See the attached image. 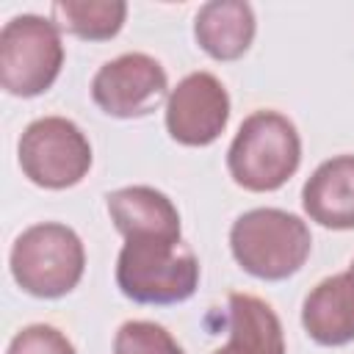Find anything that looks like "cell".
Listing matches in <instances>:
<instances>
[{
    "label": "cell",
    "instance_id": "obj_1",
    "mask_svg": "<svg viewBox=\"0 0 354 354\" xmlns=\"http://www.w3.org/2000/svg\"><path fill=\"white\" fill-rule=\"evenodd\" d=\"M116 285L136 304H180L199 285V260L183 238H124L116 257Z\"/></svg>",
    "mask_w": 354,
    "mask_h": 354
},
{
    "label": "cell",
    "instance_id": "obj_2",
    "mask_svg": "<svg viewBox=\"0 0 354 354\" xmlns=\"http://www.w3.org/2000/svg\"><path fill=\"white\" fill-rule=\"evenodd\" d=\"M301 163V138L296 124L279 111L249 113L230 149L227 169L235 185L243 191L266 194L282 188Z\"/></svg>",
    "mask_w": 354,
    "mask_h": 354
},
{
    "label": "cell",
    "instance_id": "obj_3",
    "mask_svg": "<svg viewBox=\"0 0 354 354\" xmlns=\"http://www.w3.org/2000/svg\"><path fill=\"white\" fill-rule=\"evenodd\" d=\"M310 227L288 210L254 207L241 213L230 227V252L235 263L266 282L293 277L310 257Z\"/></svg>",
    "mask_w": 354,
    "mask_h": 354
},
{
    "label": "cell",
    "instance_id": "obj_4",
    "mask_svg": "<svg viewBox=\"0 0 354 354\" xmlns=\"http://www.w3.org/2000/svg\"><path fill=\"white\" fill-rule=\"evenodd\" d=\"M14 282L36 299H61L77 288L86 271L80 235L58 221L22 230L8 254Z\"/></svg>",
    "mask_w": 354,
    "mask_h": 354
},
{
    "label": "cell",
    "instance_id": "obj_5",
    "mask_svg": "<svg viewBox=\"0 0 354 354\" xmlns=\"http://www.w3.org/2000/svg\"><path fill=\"white\" fill-rule=\"evenodd\" d=\"M61 28L39 14H17L0 30V86L11 97H39L61 75Z\"/></svg>",
    "mask_w": 354,
    "mask_h": 354
},
{
    "label": "cell",
    "instance_id": "obj_6",
    "mask_svg": "<svg viewBox=\"0 0 354 354\" xmlns=\"http://www.w3.org/2000/svg\"><path fill=\"white\" fill-rule=\"evenodd\" d=\"M22 174L47 191L77 185L91 169V144L86 133L66 116L33 119L17 144Z\"/></svg>",
    "mask_w": 354,
    "mask_h": 354
},
{
    "label": "cell",
    "instance_id": "obj_7",
    "mask_svg": "<svg viewBox=\"0 0 354 354\" xmlns=\"http://www.w3.org/2000/svg\"><path fill=\"white\" fill-rule=\"evenodd\" d=\"M169 94L166 69L147 53H124L105 61L91 80L94 105L113 119L149 116Z\"/></svg>",
    "mask_w": 354,
    "mask_h": 354
},
{
    "label": "cell",
    "instance_id": "obj_8",
    "mask_svg": "<svg viewBox=\"0 0 354 354\" xmlns=\"http://www.w3.org/2000/svg\"><path fill=\"white\" fill-rule=\"evenodd\" d=\"M230 122V94L210 72L185 75L166 100V130L183 147L213 144Z\"/></svg>",
    "mask_w": 354,
    "mask_h": 354
},
{
    "label": "cell",
    "instance_id": "obj_9",
    "mask_svg": "<svg viewBox=\"0 0 354 354\" xmlns=\"http://www.w3.org/2000/svg\"><path fill=\"white\" fill-rule=\"evenodd\" d=\"M301 326L318 346H346L354 340V274L321 279L301 304Z\"/></svg>",
    "mask_w": 354,
    "mask_h": 354
},
{
    "label": "cell",
    "instance_id": "obj_10",
    "mask_svg": "<svg viewBox=\"0 0 354 354\" xmlns=\"http://www.w3.org/2000/svg\"><path fill=\"white\" fill-rule=\"evenodd\" d=\"M301 207L326 230H354V155L324 160L301 188Z\"/></svg>",
    "mask_w": 354,
    "mask_h": 354
},
{
    "label": "cell",
    "instance_id": "obj_11",
    "mask_svg": "<svg viewBox=\"0 0 354 354\" xmlns=\"http://www.w3.org/2000/svg\"><path fill=\"white\" fill-rule=\"evenodd\" d=\"M257 33V19L243 0H210L194 17L196 44L216 61L241 58Z\"/></svg>",
    "mask_w": 354,
    "mask_h": 354
},
{
    "label": "cell",
    "instance_id": "obj_12",
    "mask_svg": "<svg viewBox=\"0 0 354 354\" xmlns=\"http://www.w3.org/2000/svg\"><path fill=\"white\" fill-rule=\"evenodd\" d=\"M108 216L124 238L160 235L180 238V213L174 202L152 185H127L108 194Z\"/></svg>",
    "mask_w": 354,
    "mask_h": 354
},
{
    "label": "cell",
    "instance_id": "obj_13",
    "mask_svg": "<svg viewBox=\"0 0 354 354\" xmlns=\"http://www.w3.org/2000/svg\"><path fill=\"white\" fill-rule=\"evenodd\" d=\"M227 346L213 354H285L279 315L252 293H230Z\"/></svg>",
    "mask_w": 354,
    "mask_h": 354
},
{
    "label": "cell",
    "instance_id": "obj_14",
    "mask_svg": "<svg viewBox=\"0 0 354 354\" xmlns=\"http://www.w3.org/2000/svg\"><path fill=\"white\" fill-rule=\"evenodd\" d=\"M53 22L86 41L113 39L127 17L124 0H55L50 6Z\"/></svg>",
    "mask_w": 354,
    "mask_h": 354
},
{
    "label": "cell",
    "instance_id": "obj_15",
    "mask_svg": "<svg viewBox=\"0 0 354 354\" xmlns=\"http://www.w3.org/2000/svg\"><path fill=\"white\" fill-rule=\"evenodd\" d=\"M113 354H185L171 332L155 321H124L113 335Z\"/></svg>",
    "mask_w": 354,
    "mask_h": 354
},
{
    "label": "cell",
    "instance_id": "obj_16",
    "mask_svg": "<svg viewBox=\"0 0 354 354\" xmlns=\"http://www.w3.org/2000/svg\"><path fill=\"white\" fill-rule=\"evenodd\" d=\"M6 354H77V351L61 329L50 324H30L11 337Z\"/></svg>",
    "mask_w": 354,
    "mask_h": 354
},
{
    "label": "cell",
    "instance_id": "obj_17",
    "mask_svg": "<svg viewBox=\"0 0 354 354\" xmlns=\"http://www.w3.org/2000/svg\"><path fill=\"white\" fill-rule=\"evenodd\" d=\"M348 271H351V274H354V260H351V266H348Z\"/></svg>",
    "mask_w": 354,
    "mask_h": 354
}]
</instances>
